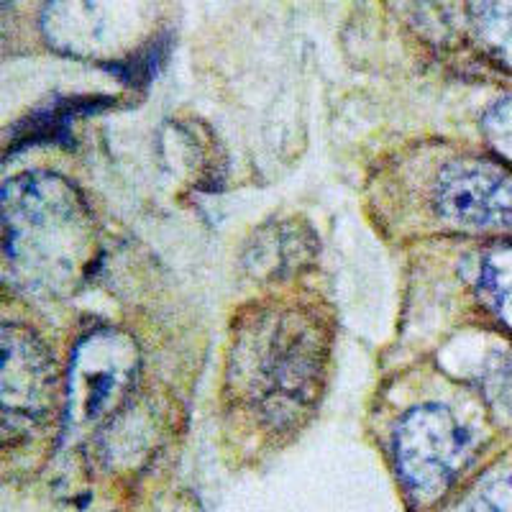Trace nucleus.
Wrapping results in <instances>:
<instances>
[{"instance_id": "1", "label": "nucleus", "mask_w": 512, "mask_h": 512, "mask_svg": "<svg viewBox=\"0 0 512 512\" xmlns=\"http://www.w3.org/2000/svg\"><path fill=\"white\" fill-rule=\"evenodd\" d=\"M328 359V328L315 310L259 308L231 346V387L272 428H290L313 408Z\"/></svg>"}, {"instance_id": "2", "label": "nucleus", "mask_w": 512, "mask_h": 512, "mask_svg": "<svg viewBox=\"0 0 512 512\" xmlns=\"http://www.w3.org/2000/svg\"><path fill=\"white\" fill-rule=\"evenodd\" d=\"M3 246L21 290H70L93 259V218L75 187L26 172L3 187Z\"/></svg>"}, {"instance_id": "3", "label": "nucleus", "mask_w": 512, "mask_h": 512, "mask_svg": "<svg viewBox=\"0 0 512 512\" xmlns=\"http://www.w3.org/2000/svg\"><path fill=\"white\" fill-rule=\"evenodd\" d=\"M395 464L402 484L418 502L448 492L474 454V438L443 405H420L395 431Z\"/></svg>"}, {"instance_id": "4", "label": "nucleus", "mask_w": 512, "mask_h": 512, "mask_svg": "<svg viewBox=\"0 0 512 512\" xmlns=\"http://www.w3.org/2000/svg\"><path fill=\"white\" fill-rule=\"evenodd\" d=\"M139 377V351L121 331H95L75 346L67 374V428L85 431L111 418Z\"/></svg>"}, {"instance_id": "5", "label": "nucleus", "mask_w": 512, "mask_h": 512, "mask_svg": "<svg viewBox=\"0 0 512 512\" xmlns=\"http://www.w3.org/2000/svg\"><path fill=\"white\" fill-rule=\"evenodd\" d=\"M57 374L47 346L21 326L3 328V433L26 438L54 408Z\"/></svg>"}, {"instance_id": "6", "label": "nucleus", "mask_w": 512, "mask_h": 512, "mask_svg": "<svg viewBox=\"0 0 512 512\" xmlns=\"http://www.w3.org/2000/svg\"><path fill=\"white\" fill-rule=\"evenodd\" d=\"M436 208L466 231H512V172L479 159L451 162L438 175Z\"/></svg>"}, {"instance_id": "7", "label": "nucleus", "mask_w": 512, "mask_h": 512, "mask_svg": "<svg viewBox=\"0 0 512 512\" xmlns=\"http://www.w3.org/2000/svg\"><path fill=\"white\" fill-rule=\"evenodd\" d=\"M479 295L487 308L512 331V244L484 256L479 269Z\"/></svg>"}, {"instance_id": "8", "label": "nucleus", "mask_w": 512, "mask_h": 512, "mask_svg": "<svg viewBox=\"0 0 512 512\" xmlns=\"http://www.w3.org/2000/svg\"><path fill=\"white\" fill-rule=\"evenodd\" d=\"M469 13L484 47L512 67V3H479Z\"/></svg>"}, {"instance_id": "9", "label": "nucleus", "mask_w": 512, "mask_h": 512, "mask_svg": "<svg viewBox=\"0 0 512 512\" xmlns=\"http://www.w3.org/2000/svg\"><path fill=\"white\" fill-rule=\"evenodd\" d=\"M459 512H512V469L487 474L461 502Z\"/></svg>"}, {"instance_id": "10", "label": "nucleus", "mask_w": 512, "mask_h": 512, "mask_svg": "<svg viewBox=\"0 0 512 512\" xmlns=\"http://www.w3.org/2000/svg\"><path fill=\"white\" fill-rule=\"evenodd\" d=\"M484 134L495 152L512 164V98L500 100L484 116Z\"/></svg>"}, {"instance_id": "11", "label": "nucleus", "mask_w": 512, "mask_h": 512, "mask_svg": "<svg viewBox=\"0 0 512 512\" xmlns=\"http://www.w3.org/2000/svg\"><path fill=\"white\" fill-rule=\"evenodd\" d=\"M484 392L497 408L512 415V359L500 361L497 367L489 369L484 377Z\"/></svg>"}]
</instances>
